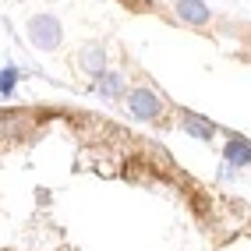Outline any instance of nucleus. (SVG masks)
Instances as JSON below:
<instances>
[{"label":"nucleus","mask_w":251,"mask_h":251,"mask_svg":"<svg viewBox=\"0 0 251 251\" xmlns=\"http://www.w3.org/2000/svg\"><path fill=\"white\" fill-rule=\"evenodd\" d=\"M28 36L39 50H53L60 43V22L53 14H36V18L28 22Z\"/></svg>","instance_id":"nucleus-1"},{"label":"nucleus","mask_w":251,"mask_h":251,"mask_svg":"<svg viewBox=\"0 0 251 251\" xmlns=\"http://www.w3.org/2000/svg\"><path fill=\"white\" fill-rule=\"evenodd\" d=\"M127 106L135 117H142V121H156V117L163 113V103H159V96L152 89H135L127 96Z\"/></svg>","instance_id":"nucleus-2"},{"label":"nucleus","mask_w":251,"mask_h":251,"mask_svg":"<svg viewBox=\"0 0 251 251\" xmlns=\"http://www.w3.org/2000/svg\"><path fill=\"white\" fill-rule=\"evenodd\" d=\"M177 18H184L188 25H205L209 22V7L202 0H177Z\"/></svg>","instance_id":"nucleus-3"},{"label":"nucleus","mask_w":251,"mask_h":251,"mask_svg":"<svg viewBox=\"0 0 251 251\" xmlns=\"http://www.w3.org/2000/svg\"><path fill=\"white\" fill-rule=\"evenodd\" d=\"M248 159H251V145H248L244 138H230V145H226V163L244 166Z\"/></svg>","instance_id":"nucleus-4"},{"label":"nucleus","mask_w":251,"mask_h":251,"mask_svg":"<svg viewBox=\"0 0 251 251\" xmlns=\"http://www.w3.org/2000/svg\"><path fill=\"white\" fill-rule=\"evenodd\" d=\"M184 131L188 135H195V138H212V124L209 121H202V117H195V113H184Z\"/></svg>","instance_id":"nucleus-5"},{"label":"nucleus","mask_w":251,"mask_h":251,"mask_svg":"<svg viewBox=\"0 0 251 251\" xmlns=\"http://www.w3.org/2000/svg\"><path fill=\"white\" fill-rule=\"evenodd\" d=\"M81 68L92 71V75H103L106 71L103 68V50H99V46H85V50H81Z\"/></svg>","instance_id":"nucleus-6"},{"label":"nucleus","mask_w":251,"mask_h":251,"mask_svg":"<svg viewBox=\"0 0 251 251\" xmlns=\"http://www.w3.org/2000/svg\"><path fill=\"white\" fill-rule=\"evenodd\" d=\"M121 89H124V81H121V75H117V71H103V75H99V92H103L106 99L121 96Z\"/></svg>","instance_id":"nucleus-7"},{"label":"nucleus","mask_w":251,"mask_h":251,"mask_svg":"<svg viewBox=\"0 0 251 251\" xmlns=\"http://www.w3.org/2000/svg\"><path fill=\"white\" fill-rule=\"evenodd\" d=\"M14 78H18V71H14L11 64H7V68H4V78H0V89H4V96H11V89H14Z\"/></svg>","instance_id":"nucleus-8"}]
</instances>
